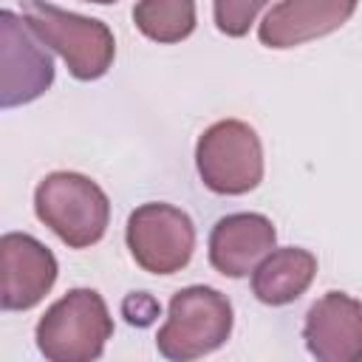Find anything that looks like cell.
I'll list each match as a JSON object with an SVG mask.
<instances>
[{"label":"cell","mask_w":362,"mask_h":362,"mask_svg":"<svg viewBox=\"0 0 362 362\" xmlns=\"http://www.w3.org/2000/svg\"><path fill=\"white\" fill-rule=\"evenodd\" d=\"M25 23L37 31V37L51 45L68 65L76 79H99L116 54L113 34L105 23L62 11L45 0H17Z\"/></svg>","instance_id":"3957f363"},{"label":"cell","mask_w":362,"mask_h":362,"mask_svg":"<svg viewBox=\"0 0 362 362\" xmlns=\"http://www.w3.org/2000/svg\"><path fill=\"white\" fill-rule=\"evenodd\" d=\"M274 226L266 215L238 212L215 223L209 235V263L226 277H246L257 260L274 249Z\"/></svg>","instance_id":"8fae6325"},{"label":"cell","mask_w":362,"mask_h":362,"mask_svg":"<svg viewBox=\"0 0 362 362\" xmlns=\"http://www.w3.org/2000/svg\"><path fill=\"white\" fill-rule=\"evenodd\" d=\"M232 305L209 286H189L173 294L167 322L156 337L158 351L167 359L187 362L212 354L229 339Z\"/></svg>","instance_id":"277c9868"},{"label":"cell","mask_w":362,"mask_h":362,"mask_svg":"<svg viewBox=\"0 0 362 362\" xmlns=\"http://www.w3.org/2000/svg\"><path fill=\"white\" fill-rule=\"evenodd\" d=\"M201 181L218 195H243L263 178V147L257 133L238 119L215 122L195 150Z\"/></svg>","instance_id":"5b68a950"},{"label":"cell","mask_w":362,"mask_h":362,"mask_svg":"<svg viewBox=\"0 0 362 362\" xmlns=\"http://www.w3.org/2000/svg\"><path fill=\"white\" fill-rule=\"evenodd\" d=\"M37 218L54 229L71 249L93 246L110 218L107 195L96 181L79 173H51L34 192Z\"/></svg>","instance_id":"6da1fadb"},{"label":"cell","mask_w":362,"mask_h":362,"mask_svg":"<svg viewBox=\"0 0 362 362\" xmlns=\"http://www.w3.org/2000/svg\"><path fill=\"white\" fill-rule=\"evenodd\" d=\"M0 102L3 107H14L23 102L37 99L48 90L54 79V62L48 51L42 48V40L37 31L23 23L17 14L3 11L0 14Z\"/></svg>","instance_id":"52a82bcc"},{"label":"cell","mask_w":362,"mask_h":362,"mask_svg":"<svg viewBox=\"0 0 362 362\" xmlns=\"http://www.w3.org/2000/svg\"><path fill=\"white\" fill-rule=\"evenodd\" d=\"M133 23L156 42H181L195 28V0H139Z\"/></svg>","instance_id":"4fadbf2b"},{"label":"cell","mask_w":362,"mask_h":362,"mask_svg":"<svg viewBox=\"0 0 362 362\" xmlns=\"http://www.w3.org/2000/svg\"><path fill=\"white\" fill-rule=\"evenodd\" d=\"M122 311H124L127 322H133V325H150V322H153V317L158 314V303H156L150 294L136 291V294H130V297L124 300Z\"/></svg>","instance_id":"9a60e30c"},{"label":"cell","mask_w":362,"mask_h":362,"mask_svg":"<svg viewBox=\"0 0 362 362\" xmlns=\"http://www.w3.org/2000/svg\"><path fill=\"white\" fill-rule=\"evenodd\" d=\"M113 334L105 300L93 288H74L37 325V348L51 362H90Z\"/></svg>","instance_id":"7a4b0ae2"},{"label":"cell","mask_w":362,"mask_h":362,"mask_svg":"<svg viewBox=\"0 0 362 362\" xmlns=\"http://www.w3.org/2000/svg\"><path fill=\"white\" fill-rule=\"evenodd\" d=\"M88 3H99V6H105V3H116V0H88Z\"/></svg>","instance_id":"2e32d148"},{"label":"cell","mask_w":362,"mask_h":362,"mask_svg":"<svg viewBox=\"0 0 362 362\" xmlns=\"http://www.w3.org/2000/svg\"><path fill=\"white\" fill-rule=\"evenodd\" d=\"M356 11V0H283L260 23V42L269 48H294L337 31Z\"/></svg>","instance_id":"30bf717a"},{"label":"cell","mask_w":362,"mask_h":362,"mask_svg":"<svg viewBox=\"0 0 362 362\" xmlns=\"http://www.w3.org/2000/svg\"><path fill=\"white\" fill-rule=\"evenodd\" d=\"M57 280L54 255L31 235L8 232L0 240V303L6 311L37 305Z\"/></svg>","instance_id":"ba28073f"},{"label":"cell","mask_w":362,"mask_h":362,"mask_svg":"<svg viewBox=\"0 0 362 362\" xmlns=\"http://www.w3.org/2000/svg\"><path fill=\"white\" fill-rule=\"evenodd\" d=\"M269 0H215V25L226 37H243Z\"/></svg>","instance_id":"5bb4252c"},{"label":"cell","mask_w":362,"mask_h":362,"mask_svg":"<svg viewBox=\"0 0 362 362\" xmlns=\"http://www.w3.org/2000/svg\"><path fill=\"white\" fill-rule=\"evenodd\" d=\"M127 246L133 260L150 274L184 269L195 249V226L187 212L170 204H144L127 221Z\"/></svg>","instance_id":"8992f818"},{"label":"cell","mask_w":362,"mask_h":362,"mask_svg":"<svg viewBox=\"0 0 362 362\" xmlns=\"http://www.w3.org/2000/svg\"><path fill=\"white\" fill-rule=\"evenodd\" d=\"M317 274V257L308 249L286 246L269 252L252 272V291L266 305H286L297 300Z\"/></svg>","instance_id":"7c38bea8"},{"label":"cell","mask_w":362,"mask_h":362,"mask_svg":"<svg viewBox=\"0 0 362 362\" xmlns=\"http://www.w3.org/2000/svg\"><path fill=\"white\" fill-rule=\"evenodd\" d=\"M303 339L320 362L362 359V303L345 291L322 294L305 314Z\"/></svg>","instance_id":"9c48e42d"}]
</instances>
